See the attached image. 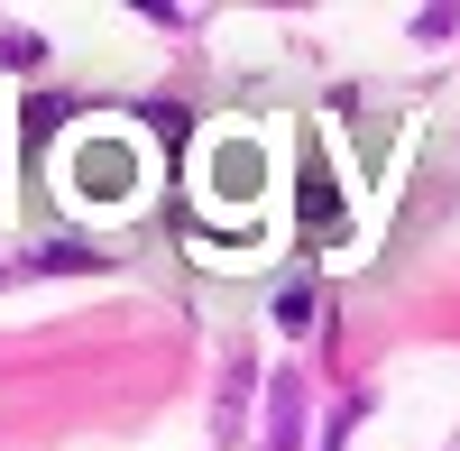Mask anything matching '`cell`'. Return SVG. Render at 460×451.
<instances>
[{"label": "cell", "instance_id": "2", "mask_svg": "<svg viewBox=\"0 0 460 451\" xmlns=\"http://www.w3.org/2000/svg\"><path fill=\"white\" fill-rule=\"evenodd\" d=\"M304 221H314V231H332V221H341V194H332L323 157H304Z\"/></svg>", "mask_w": 460, "mask_h": 451}, {"label": "cell", "instance_id": "5", "mask_svg": "<svg viewBox=\"0 0 460 451\" xmlns=\"http://www.w3.org/2000/svg\"><path fill=\"white\" fill-rule=\"evenodd\" d=\"M359 415H368V396H350V405H332V433H323V451H341V442H350V433H359Z\"/></svg>", "mask_w": 460, "mask_h": 451}, {"label": "cell", "instance_id": "4", "mask_svg": "<svg viewBox=\"0 0 460 451\" xmlns=\"http://www.w3.org/2000/svg\"><path fill=\"white\" fill-rule=\"evenodd\" d=\"M277 323H286V332L314 323V286H286V295H277Z\"/></svg>", "mask_w": 460, "mask_h": 451}, {"label": "cell", "instance_id": "3", "mask_svg": "<svg viewBox=\"0 0 460 451\" xmlns=\"http://www.w3.org/2000/svg\"><path fill=\"white\" fill-rule=\"evenodd\" d=\"M0 65H10V74L47 65V37H37V28H0Z\"/></svg>", "mask_w": 460, "mask_h": 451}, {"label": "cell", "instance_id": "1", "mask_svg": "<svg viewBox=\"0 0 460 451\" xmlns=\"http://www.w3.org/2000/svg\"><path fill=\"white\" fill-rule=\"evenodd\" d=\"M267 451H304V378H267Z\"/></svg>", "mask_w": 460, "mask_h": 451}]
</instances>
